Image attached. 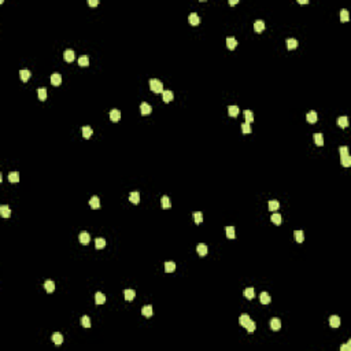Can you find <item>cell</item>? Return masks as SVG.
Instances as JSON below:
<instances>
[{
	"mask_svg": "<svg viewBox=\"0 0 351 351\" xmlns=\"http://www.w3.org/2000/svg\"><path fill=\"white\" fill-rule=\"evenodd\" d=\"M237 3H239L237 0H229V4H231V6H234V4H237Z\"/></svg>",
	"mask_w": 351,
	"mask_h": 351,
	"instance_id": "f5cc1de1",
	"label": "cell"
},
{
	"mask_svg": "<svg viewBox=\"0 0 351 351\" xmlns=\"http://www.w3.org/2000/svg\"><path fill=\"white\" fill-rule=\"evenodd\" d=\"M196 252H198L200 257H205V255H207V252H208L207 246H206L205 243L198 244V246H196Z\"/></svg>",
	"mask_w": 351,
	"mask_h": 351,
	"instance_id": "7a4b0ae2",
	"label": "cell"
},
{
	"mask_svg": "<svg viewBox=\"0 0 351 351\" xmlns=\"http://www.w3.org/2000/svg\"><path fill=\"white\" fill-rule=\"evenodd\" d=\"M270 220H272V222H273L274 225H280V224H281V215H280L279 213H274V214L272 215V218H270Z\"/></svg>",
	"mask_w": 351,
	"mask_h": 351,
	"instance_id": "7bdbcfd3",
	"label": "cell"
},
{
	"mask_svg": "<svg viewBox=\"0 0 351 351\" xmlns=\"http://www.w3.org/2000/svg\"><path fill=\"white\" fill-rule=\"evenodd\" d=\"M125 300H128V302H130V300L134 299V296H136V292H134V289H125Z\"/></svg>",
	"mask_w": 351,
	"mask_h": 351,
	"instance_id": "ac0fdd59",
	"label": "cell"
},
{
	"mask_svg": "<svg viewBox=\"0 0 351 351\" xmlns=\"http://www.w3.org/2000/svg\"><path fill=\"white\" fill-rule=\"evenodd\" d=\"M225 232H226V237L228 239H234V228L233 226H226L225 228Z\"/></svg>",
	"mask_w": 351,
	"mask_h": 351,
	"instance_id": "ab89813d",
	"label": "cell"
},
{
	"mask_svg": "<svg viewBox=\"0 0 351 351\" xmlns=\"http://www.w3.org/2000/svg\"><path fill=\"white\" fill-rule=\"evenodd\" d=\"M244 117H246V122H247V124H251V122L254 121V114H252V111L251 110L244 111Z\"/></svg>",
	"mask_w": 351,
	"mask_h": 351,
	"instance_id": "8d00e7d4",
	"label": "cell"
},
{
	"mask_svg": "<svg viewBox=\"0 0 351 351\" xmlns=\"http://www.w3.org/2000/svg\"><path fill=\"white\" fill-rule=\"evenodd\" d=\"M141 314L146 317V318H150L151 315L154 314V309H152V306L151 305H147V306H144L143 309H141Z\"/></svg>",
	"mask_w": 351,
	"mask_h": 351,
	"instance_id": "5b68a950",
	"label": "cell"
},
{
	"mask_svg": "<svg viewBox=\"0 0 351 351\" xmlns=\"http://www.w3.org/2000/svg\"><path fill=\"white\" fill-rule=\"evenodd\" d=\"M314 143L317 144L318 147H322L324 146V136H322L321 133H314Z\"/></svg>",
	"mask_w": 351,
	"mask_h": 351,
	"instance_id": "d4e9b609",
	"label": "cell"
},
{
	"mask_svg": "<svg viewBox=\"0 0 351 351\" xmlns=\"http://www.w3.org/2000/svg\"><path fill=\"white\" fill-rule=\"evenodd\" d=\"M110 119L113 121V122H118V121L121 119V111L117 110V108H113V110L110 111Z\"/></svg>",
	"mask_w": 351,
	"mask_h": 351,
	"instance_id": "52a82bcc",
	"label": "cell"
},
{
	"mask_svg": "<svg viewBox=\"0 0 351 351\" xmlns=\"http://www.w3.org/2000/svg\"><path fill=\"white\" fill-rule=\"evenodd\" d=\"M162 98H163V102H165V103H169V102L173 100L174 93H173L172 91H163L162 92Z\"/></svg>",
	"mask_w": 351,
	"mask_h": 351,
	"instance_id": "9a60e30c",
	"label": "cell"
},
{
	"mask_svg": "<svg viewBox=\"0 0 351 351\" xmlns=\"http://www.w3.org/2000/svg\"><path fill=\"white\" fill-rule=\"evenodd\" d=\"M140 111H141L143 115H148V114H151V111H152V107H151L147 102H143V103L140 104Z\"/></svg>",
	"mask_w": 351,
	"mask_h": 351,
	"instance_id": "3957f363",
	"label": "cell"
},
{
	"mask_svg": "<svg viewBox=\"0 0 351 351\" xmlns=\"http://www.w3.org/2000/svg\"><path fill=\"white\" fill-rule=\"evenodd\" d=\"M60 82H62L60 74H59V73H54V74L51 75V84L54 85V87H58V85H60Z\"/></svg>",
	"mask_w": 351,
	"mask_h": 351,
	"instance_id": "9c48e42d",
	"label": "cell"
},
{
	"mask_svg": "<svg viewBox=\"0 0 351 351\" xmlns=\"http://www.w3.org/2000/svg\"><path fill=\"white\" fill-rule=\"evenodd\" d=\"M306 121L309 122V124H315L317 121H318V115H317V113L315 111H310V113L306 114Z\"/></svg>",
	"mask_w": 351,
	"mask_h": 351,
	"instance_id": "277c9868",
	"label": "cell"
},
{
	"mask_svg": "<svg viewBox=\"0 0 351 351\" xmlns=\"http://www.w3.org/2000/svg\"><path fill=\"white\" fill-rule=\"evenodd\" d=\"M239 111L240 110H239L237 106H229V107H228V114H229L231 117H237Z\"/></svg>",
	"mask_w": 351,
	"mask_h": 351,
	"instance_id": "83f0119b",
	"label": "cell"
},
{
	"mask_svg": "<svg viewBox=\"0 0 351 351\" xmlns=\"http://www.w3.org/2000/svg\"><path fill=\"white\" fill-rule=\"evenodd\" d=\"M161 205H162L163 208H170L172 203H170V199L167 198V196H162V199H161Z\"/></svg>",
	"mask_w": 351,
	"mask_h": 351,
	"instance_id": "f35d334b",
	"label": "cell"
},
{
	"mask_svg": "<svg viewBox=\"0 0 351 351\" xmlns=\"http://www.w3.org/2000/svg\"><path fill=\"white\" fill-rule=\"evenodd\" d=\"M188 21H189V23H191V25H193V26H196V25H199V23H200V18H199V15L196 13H191V14H189Z\"/></svg>",
	"mask_w": 351,
	"mask_h": 351,
	"instance_id": "8992f818",
	"label": "cell"
},
{
	"mask_svg": "<svg viewBox=\"0 0 351 351\" xmlns=\"http://www.w3.org/2000/svg\"><path fill=\"white\" fill-rule=\"evenodd\" d=\"M244 296H246L248 300H252L254 298H255V291H254V288H246L244 289Z\"/></svg>",
	"mask_w": 351,
	"mask_h": 351,
	"instance_id": "4316f807",
	"label": "cell"
},
{
	"mask_svg": "<svg viewBox=\"0 0 351 351\" xmlns=\"http://www.w3.org/2000/svg\"><path fill=\"white\" fill-rule=\"evenodd\" d=\"M37 95H39V99H40V100L44 102L47 99V89H46V88H39Z\"/></svg>",
	"mask_w": 351,
	"mask_h": 351,
	"instance_id": "60d3db41",
	"label": "cell"
},
{
	"mask_svg": "<svg viewBox=\"0 0 351 351\" xmlns=\"http://www.w3.org/2000/svg\"><path fill=\"white\" fill-rule=\"evenodd\" d=\"M280 207V203L277 200H270L269 202V210L270 211H276V210H279Z\"/></svg>",
	"mask_w": 351,
	"mask_h": 351,
	"instance_id": "b9f144b4",
	"label": "cell"
},
{
	"mask_svg": "<svg viewBox=\"0 0 351 351\" xmlns=\"http://www.w3.org/2000/svg\"><path fill=\"white\" fill-rule=\"evenodd\" d=\"M293 239H295L296 243H303V240H305V234H303L302 231H295L293 232Z\"/></svg>",
	"mask_w": 351,
	"mask_h": 351,
	"instance_id": "603a6c76",
	"label": "cell"
},
{
	"mask_svg": "<svg viewBox=\"0 0 351 351\" xmlns=\"http://www.w3.org/2000/svg\"><path fill=\"white\" fill-rule=\"evenodd\" d=\"M259 300H261V303H262V305H269V303H270L269 293H267V292H262L259 295Z\"/></svg>",
	"mask_w": 351,
	"mask_h": 351,
	"instance_id": "f1b7e54d",
	"label": "cell"
},
{
	"mask_svg": "<svg viewBox=\"0 0 351 351\" xmlns=\"http://www.w3.org/2000/svg\"><path fill=\"white\" fill-rule=\"evenodd\" d=\"M89 206H91L92 208H95V210L100 208V200H99L98 196H92L91 200H89Z\"/></svg>",
	"mask_w": 351,
	"mask_h": 351,
	"instance_id": "e0dca14e",
	"label": "cell"
},
{
	"mask_svg": "<svg viewBox=\"0 0 351 351\" xmlns=\"http://www.w3.org/2000/svg\"><path fill=\"white\" fill-rule=\"evenodd\" d=\"M298 46H299V43H298V40L296 39H288L287 40V48L288 49H295V48H298Z\"/></svg>",
	"mask_w": 351,
	"mask_h": 351,
	"instance_id": "44dd1931",
	"label": "cell"
},
{
	"mask_svg": "<svg viewBox=\"0 0 351 351\" xmlns=\"http://www.w3.org/2000/svg\"><path fill=\"white\" fill-rule=\"evenodd\" d=\"M78 65L81 66V67H87L88 65H89V59H88V56H80L78 58Z\"/></svg>",
	"mask_w": 351,
	"mask_h": 351,
	"instance_id": "d590c367",
	"label": "cell"
},
{
	"mask_svg": "<svg viewBox=\"0 0 351 351\" xmlns=\"http://www.w3.org/2000/svg\"><path fill=\"white\" fill-rule=\"evenodd\" d=\"M270 328L276 332L280 331V328H281V321H280L279 318H272L270 320Z\"/></svg>",
	"mask_w": 351,
	"mask_h": 351,
	"instance_id": "5bb4252c",
	"label": "cell"
},
{
	"mask_svg": "<svg viewBox=\"0 0 351 351\" xmlns=\"http://www.w3.org/2000/svg\"><path fill=\"white\" fill-rule=\"evenodd\" d=\"M63 58H65L66 62H73L74 60V51L73 49H66L65 52H63Z\"/></svg>",
	"mask_w": 351,
	"mask_h": 351,
	"instance_id": "30bf717a",
	"label": "cell"
},
{
	"mask_svg": "<svg viewBox=\"0 0 351 351\" xmlns=\"http://www.w3.org/2000/svg\"><path fill=\"white\" fill-rule=\"evenodd\" d=\"M255 328H257L255 322H254L252 320H250V322H248L247 325H246V329H247V332H248V333H252V332H255Z\"/></svg>",
	"mask_w": 351,
	"mask_h": 351,
	"instance_id": "bcb514c9",
	"label": "cell"
},
{
	"mask_svg": "<svg viewBox=\"0 0 351 351\" xmlns=\"http://www.w3.org/2000/svg\"><path fill=\"white\" fill-rule=\"evenodd\" d=\"M348 19H350L348 11L346 10V8H343V10L340 11V21H341V22H348Z\"/></svg>",
	"mask_w": 351,
	"mask_h": 351,
	"instance_id": "74e56055",
	"label": "cell"
},
{
	"mask_svg": "<svg viewBox=\"0 0 351 351\" xmlns=\"http://www.w3.org/2000/svg\"><path fill=\"white\" fill-rule=\"evenodd\" d=\"M106 302V296L103 295L102 292H96L95 293V303L96 305H103Z\"/></svg>",
	"mask_w": 351,
	"mask_h": 351,
	"instance_id": "7402d4cb",
	"label": "cell"
},
{
	"mask_svg": "<svg viewBox=\"0 0 351 351\" xmlns=\"http://www.w3.org/2000/svg\"><path fill=\"white\" fill-rule=\"evenodd\" d=\"M241 132H243L244 134H248L251 132V128H250V124H247V122H244V124H241Z\"/></svg>",
	"mask_w": 351,
	"mask_h": 351,
	"instance_id": "c3c4849f",
	"label": "cell"
},
{
	"mask_svg": "<svg viewBox=\"0 0 351 351\" xmlns=\"http://www.w3.org/2000/svg\"><path fill=\"white\" fill-rule=\"evenodd\" d=\"M236 46H237V41H236V39L234 37H228L226 39V47L229 49H234L236 48Z\"/></svg>",
	"mask_w": 351,
	"mask_h": 351,
	"instance_id": "484cf974",
	"label": "cell"
},
{
	"mask_svg": "<svg viewBox=\"0 0 351 351\" xmlns=\"http://www.w3.org/2000/svg\"><path fill=\"white\" fill-rule=\"evenodd\" d=\"M338 125L340 128H347L348 126V118L346 117V115H343V117H339L338 118Z\"/></svg>",
	"mask_w": 351,
	"mask_h": 351,
	"instance_id": "f546056e",
	"label": "cell"
},
{
	"mask_svg": "<svg viewBox=\"0 0 351 351\" xmlns=\"http://www.w3.org/2000/svg\"><path fill=\"white\" fill-rule=\"evenodd\" d=\"M81 324L84 328H91V318H89L88 315H84L81 318Z\"/></svg>",
	"mask_w": 351,
	"mask_h": 351,
	"instance_id": "ee69618b",
	"label": "cell"
},
{
	"mask_svg": "<svg viewBox=\"0 0 351 351\" xmlns=\"http://www.w3.org/2000/svg\"><path fill=\"white\" fill-rule=\"evenodd\" d=\"M51 340L55 343V344H62L63 343V336L59 333V332H55L54 335L51 336Z\"/></svg>",
	"mask_w": 351,
	"mask_h": 351,
	"instance_id": "ffe728a7",
	"label": "cell"
},
{
	"mask_svg": "<svg viewBox=\"0 0 351 351\" xmlns=\"http://www.w3.org/2000/svg\"><path fill=\"white\" fill-rule=\"evenodd\" d=\"M250 315L248 314H241L240 317H239V324H240L243 328H246V325H247L248 322H250Z\"/></svg>",
	"mask_w": 351,
	"mask_h": 351,
	"instance_id": "d6986e66",
	"label": "cell"
},
{
	"mask_svg": "<svg viewBox=\"0 0 351 351\" xmlns=\"http://www.w3.org/2000/svg\"><path fill=\"white\" fill-rule=\"evenodd\" d=\"M176 270V263L174 262H166L165 263V272L166 273H172Z\"/></svg>",
	"mask_w": 351,
	"mask_h": 351,
	"instance_id": "1f68e13d",
	"label": "cell"
},
{
	"mask_svg": "<svg viewBox=\"0 0 351 351\" xmlns=\"http://www.w3.org/2000/svg\"><path fill=\"white\" fill-rule=\"evenodd\" d=\"M44 288H46V291L48 293L54 292V291H55V283H54L52 280H47L46 283H44Z\"/></svg>",
	"mask_w": 351,
	"mask_h": 351,
	"instance_id": "2e32d148",
	"label": "cell"
},
{
	"mask_svg": "<svg viewBox=\"0 0 351 351\" xmlns=\"http://www.w3.org/2000/svg\"><path fill=\"white\" fill-rule=\"evenodd\" d=\"M104 246H106V240H104L103 237H98L96 240H95V247L98 248V250L104 248Z\"/></svg>",
	"mask_w": 351,
	"mask_h": 351,
	"instance_id": "e575fe53",
	"label": "cell"
},
{
	"mask_svg": "<svg viewBox=\"0 0 351 351\" xmlns=\"http://www.w3.org/2000/svg\"><path fill=\"white\" fill-rule=\"evenodd\" d=\"M129 200L132 202V203H134V205H137V203L140 202V193L139 192H136V191L130 192L129 193Z\"/></svg>",
	"mask_w": 351,
	"mask_h": 351,
	"instance_id": "cb8c5ba5",
	"label": "cell"
},
{
	"mask_svg": "<svg viewBox=\"0 0 351 351\" xmlns=\"http://www.w3.org/2000/svg\"><path fill=\"white\" fill-rule=\"evenodd\" d=\"M299 3L300 4H307L309 3V0H299Z\"/></svg>",
	"mask_w": 351,
	"mask_h": 351,
	"instance_id": "db71d44e",
	"label": "cell"
},
{
	"mask_svg": "<svg viewBox=\"0 0 351 351\" xmlns=\"http://www.w3.org/2000/svg\"><path fill=\"white\" fill-rule=\"evenodd\" d=\"M340 317L339 315H332L331 318H329V325L332 326V328H339L340 326Z\"/></svg>",
	"mask_w": 351,
	"mask_h": 351,
	"instance_id": "ba28073f",
	"label": "cell"
},
{
	"mask_svg": "<svg viewBox=\"0 0 351 351\" xmlns=\"http://www.w3.org/2000/svg\"><path fill=\"white\" fill-rule=\"evenodd\" d=\"M88 4H89L91 7H96L99 4V0H89V1H88Z\"/></svg>",
	"mask_w": 351,
	"mask_h": 351,
	"instance_id": "816d5d0a",
	"label": "cell"
},
{
	"mask_svg": "<svg viewBox=\"0 0 351 351\" xmlns=\"http://www.w3.org/2000/svg\"><path fill=\"white\" fill-rule=\"evenodd\" d=\"M89 241H91V236H89L88 232H82V233H80V243L84 244V246H87V244H89Z\"/></svg>",
	"mask_w": 351,
	"mask_h": 351,
	"instance_id": "4fadbf2b",
	"label": "cell"
},
{
	"mask_svg": "<svg viewBox=\"0 0 351 351\" xmlns=\"http://www.w3.org/2000/svg\"><path fill=\"white\" fill-rule=\"evenodd\" d=\"M150 88H151V91L155 92V93H162V92H163V84H162V81L156 80V78H151V80H150Z\"/></svg>",
	"mask_w": 351,
	"mask_h": 351,
	"instance_id": "6da1fadb",
	"label": "cell"
},
{
	"mask_svg": "<svg viewBox=\"0 0 351 351\" xmlns=\"http://www.w3.org/2000/svg\"><path fill=\"white\" fill-rule=\"evenodd\" d=\"M339 154H340V156L343 158V156H347L348 155V147L343 146V147H339Z\"/></svg>",
	"mask_w": 351,
	"mask_h": 351,
	"instance_id": "681fc988",
	"label": "cell"
},
{
	"mask_svg": "<svg viewBox=\"0 0 351 351\" xmlns=\"http://www.w3.org/2000/svg\"><path fill=\"white\" fill-rule=\"evenodd\" d=\"M0 214H1V217L3 218H8L11 215V208L8 207L7 205L0 206Z\"/></svg>",
	"mask_w": 351,
	"mask_h": 351,
	"instance_id": "8fae6325",
	"label": "cell"
},
{
	"mask_svg": "<svg viewBox=\"0 0 351 351\" xmlns=\"http://www.w3.org/2000/svg\"><path fill=\"white\" fill-rule=\"evenodd\" d=\"M340 350L341 351H350L351 350V341H348L347 344H344V346H341Z\"/></svg>",
	"mask_w": 351,
	"mask_h": 351,
	"instance_id": "f907efd6",
	"label": "cell"
},
{
	"mask_svg": "<svg viewBox=\"0 0 351 351\" xmlns=\"http://www.w3.org/2000/svg\"><path fill=\"white\" fill-rule=\"evenodd\" d=\"M8 181L10 182H18L19 181V173L18 172H10V174H8Z\"/></svg>",
	"mask_w": 351,
	"mask_h": 351,
	"instance_id": "4dcf8cb0",
	"label": "cell"
},
{
	"mask_svg": "<svg viewBox=\"0 0 351 351\" xmlns=\"http://www.w3.org/2000/svg\"><path fill=\"white\" fill-rule=\"evenodd\" d=\"M19 77H21V80H22L23 82H26L28 80H29V77H30V72H29V70H25V69H23V70H21V72H19Z\"/></svg>",
	"mask_w": 351,
	"mask_h": 351,
	"instance_id": "d6a6232c",
	"label": "cell"
},
{
	"mask_svg": "<svg viewBox=\"0 0 351 351\" xmlns=\"http://www.w3.org/2000/svg\"><path fill=\"white\" fill-rule=\"evenodd\" d=\"M193 221H195L196 224H202V221H203V214H202L200 211H195L193 213Z\"/></svg>",
	"mask_w": 351,
	"mask_h": 351,
	"instance_id": "f6af8a7d",
	"label": "cell"
},
{
	"mask_svg": "<svg viewBox=\"0 0 351 351\" xmlns=\"http://www.w3.org/2000/svg\"><path fill=\"white\" fill-rule=\"evenodd\" d=\"M341 165L344 166V167H350V166H351V158H350V155L343 156V158H341Z\"/></svg>",
	"mask_w": 351,
	"mask_h": 351,
	"instance_id": "7dc6e473",
	"label": "cell"
},
{
	"mask_svg": "<svg viewBox=\"0 0 351 351\" xmlns=\"http://www.w3.org/2000/svg\"><path fill=\"white\" fill-rule=\"evenodd\" d=\"M82 136L84 139H89L92 136V128L91 126H82Z\"/></svg>",
	"mask_w": 351,
	"mask_h": 351,
	"instance_id": "836d02e7",
	"label": "cell"
},
{
	"mask_svg": "<svg viewBox=\"0 0 351 351\" xmlns=\"http://www.w3.org/2000/svg\"><path fill=\"white\" fill-rule=\"evenodd\" d=\"M254 30L257 33H261L265 30V22H263L262 19H258L255 21V23H254Z\"/></svg>",
	"mask_w": 351,
	"mask_h": 351,
	"instance_id": "7c38bea8",
	"label": "cell"
}]
</instances>
